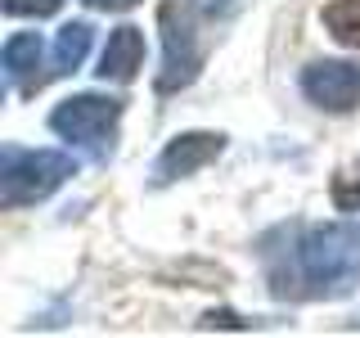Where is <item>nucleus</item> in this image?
Returning <instances> with one entry per match:
<instances>
[{"instance_id": "nucleus-1", "label": "nucleus", "mask_w": 360, "mask_h": 338, "mask_svg": "<svg viewBox=\"0 0 360 338\" xmlns=\"http://www.w3.org/2000/svg\"><path fill=\"white\" fill-rule=\"evenodd\" d=\"M284 248L262 244L266 280L275 298L288 302H320L342 298L360 280V225L329 221V225H279Z\"/></svg>"}, {"instance_id": "nucleus-2", "label": "nucleus", "mask_w": 360, "mask_h": 338, "mask_svg": "<svg viewBox=\"0 0 360 338\" xmlns=\"http://www.w3.org/2000/svg\"><path fill=\"white\" fill-rule=\"evenodd\" d=\"M68 176H77V158L63 149H0V203L5 208H32L50 199Z\"/></svg>"}, {"instance_id": "nucleus-3", "label": "nucleus", "mask_w": 360, "mask_h": 338, "mask_svg": "<svg viewBox=\"0 0 360 338\" xmlns=\"http://www.w3.org/2000/svg\"><path fill=\"white\" fill-rule=\"evenodd\" d=\"M117 118H122V99H112V95H72L50 113V131H59L63 140L90 149L95 158H108Z\"/></svg>"}, {"instance_id": "nucleus-4", "label": "nucleus", "mask_w": 360, "mask_h": 338, "mask_svg": "<svg viewBox=\"0 0 360 338\" xmlns=\"http://www.w3.org/2000/svg\"><path fill=\"white\" fill-rule=\"evenodd\" d=\"M158 27H162V68H158V95H176V90L194 86V77L202 73V45H198V32L189 14L167 0L158 9Z\"/></svg>"}, {"instance_id": "nucleus-5", "label": "nucleus", "mask_w": 360, "mask_h": 338, "mask_svg": "<svg viewBox=\"0 0 360 338\" xmlns=\"http://www.w3.org/2000/svg\"><path fill=\"white\" fill-rule=\"evenodd\" d=\"M302 95L324 113H352L360 104V68L347 59H320L302 68Z\"/></svg>"}, {"instance_id": "nucleus-6", "label": "nucleus", "mask_w": 360, "mask_h": 338, "mask_svg": "<svg viewBox=\"0 0 360 338\" xmlns=\"http://www.w3.org/2000/svg\"><path fill=\"white\" fill-rule=\"evenodd\" d=\"M221 149H225L221 131H185V135H176L153 163V185H172V180H185V176L202 172L207 163L221 158Z\"/></svg>"}, {"instance_id": "nucleus-7", "label": "nucleus", "mask_w": 360, "mask_h": 338, "mask_svg": "<svg viewBox=\"0 0 360 338\" xmlns=\"http://www.w3.org/2000/svg\"><path fill=\"white\" fill-rule=\"evenodd\" d=\"M41 54H45V45H41L37 32H14V37L5 41V50H0V68H5V82L14 86L18 95H37V90L50 82L45 73H37Z\"/></svg>"}, {"instance_id": "nucleus-8", "label": "nucleus", "mask_w": 360, "mask_h": 338, "mask_svg": "<svg viewBox=\"0 0 360 338\" xmlns=\"http://www.w3.org/2000/svg\"><path fill=\"white\" fill-rule=\"evenodd\" d=\"M140 63H144V32L131 27V23L112 27L104 54H99V77L104 82H131L140 73Z\"/></svg>"}, {"instance_id": "nucleus-9", "label": "nucleus", "mask_w": 360, "mask_h": 338, "mask_svg": "<svg viewBox=\"0 0 360 338\" xmlns=\"http://www.w3.org/2000/svg\"><path fill=\"white\" fill-rule=\"evenodd\" d=\"M90 37H95V32H90V23H63L59 27V37H54V68L50 73L54 77H63V73H77V68H82V59L90 54Z\"/></svg>"}, {"instance_id": "nucleus-10", "label": "nucleus", "mask_w": 360, "mask_h": 338, "mask_svg": "<svg viewBox=\"0 0 360 338\" xmlns=\"http://www.w3.org/2000/svg\"><path fill=\"white\" fill-rule=\"evenodd\" d=\"M324 27H329L333 41L360 50V0H333V5H324Z\"/></svg>"}, {"instance_id": "nucleus-11", "label": "nucleus", "mask_w": 360, "mask_h": 338, "mask_svg": "<svg viewBox=\"0 0 360 338\" xmlns=\"http://www.w3.org/2000/svg\"><path fill=\"white\" fill-rule=\"evenodd\" d=\"M333 203L342 212H360V163L342 167V172L333 176Z\"/></svg>"}, {"instance_id": "nucleus-12", "label": "nucleus", "mask_w": 360, "mask_h": 338, "mask_svg": "<svg viewBox=\"0 0 360 338\" xmlns=\"http://www.w3.org/2000/svg\"><path fill=\"white\" fill-rule=\"evenodd\" d=\"M9 18H50L63 9V0H0Z\"/></svg>"}, {"instance_id": "nucleus-13", "label": "nucleus", "mask_w": 360, "mask_h": 338, "mask_svg": "<svg viewBox=\"0 0 360 338\" xmlns=\"http://www.w3.org/2000/svg\"><path fill=\"white\" fill-rule=\"evenodd\" d=\"M189 9H194V14H202V18H230V14H239L243 9V0H185Z\"/></svg>"}, {"instance_id": "nucleus-14", "label": "nucleus", "mask_w": 360, "mask_h": 338, "mask_svg": "<svg viewBox=\"0 0 360 338\" xmlns=\"http://www.w3.org/2000/svg\"><path fill=\"white\" fill-rule=\"evenodd\" d=\"M90 9H104V14H122V9H131V5H140V0H86Z\"/></svg>"}]
</instances>
